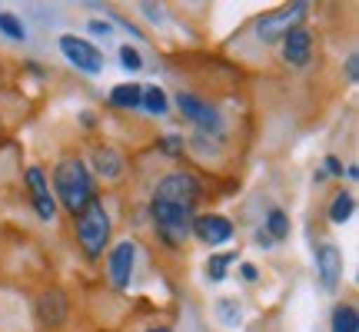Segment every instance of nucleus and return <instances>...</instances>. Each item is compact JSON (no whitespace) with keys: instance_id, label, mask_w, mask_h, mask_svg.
Here are the masks:
<instances>
[{"instance_id":"nucleus-1","label":"nucleus","mask_w":359,"mask_h":332,"mask_svg":"<svg viewBox=\"0 0 359 332\" xmlns=\"http://www.w3.org/2000/svg\"><path fill=\"white\" fill-rule=\"evenodd\" d=\"M200 200H203V186L187 170H177L156 183L154 196H150V219H154V233L160 236V243L177 249L190 240V226L196 219Z\"/></svg>"},{"instance_id":"nucleus-2","label":"nucleus","mask_w":359,"mask_h":332,"mask_svg":"<svg viewBox=\"0 0 359 332\" xmlns=\"http://www.w3.org/2000/svg\"><path fill=\"white\" fill-rule=\"evenodd\" d=\"M53 200H60L70 216H77L90 200H97V179L80 156H64L53 166Z\"/></svg>"},{"instance_id":"nucleus-3","label":"nucleus","mask_w":359,"mask_h":332,"mask_svg":"<svg viewBox=\"0 0 359 332\" xmlns=\"http://www.w3.org/2000/svg\"><path fill=\"white\" fill-rule=\"evenodd\" d=\"M110 233H114V223H110V209L103 206V200H90L77 216H74V236H77L80 253L87 256L90 263L100 259L103 249L110 246Z\"/></svg>"},{"instance_id":"nucleus-4","label":"nucleus","mask_w":359,"mask_h":332,"mask_svg":"<svg viewBox=\"0 0 359 332\" xmlns=\"http://www.w3.org/2000/svg\"><path fill=\"white\" fill-rule=\"evenodd\" d=\"M309 13V4L306 0H296V4H286L280 11H266L257 17V40L259 43H280L290 30L303 27Z\"/></svg>"},{"instance_id":"nucleus-5","label":"nucleus","mask_w":359,"mask_h":332,"mask_svg":"<svg viewBox=\"0 0 359 332\" xmlns=\"http://www.w3.org/2000/svg\"><path fill=\"white\" fill-rule=\"evenodd\" d=\"M177 106H180V113L200 130L203 140H223V113H219L213 103H206L203 97H196V93H183V90H180Z\"/></svg>"},{"instance_id":"nucleus-6","label":"nucleus","mask_w":359,"mask_h":332,"mask_svg":"<svg viewBox=\"0 0 359 332\" xmlns=\"http://www.w3.org/2000/svg\"><path fill=\"white\" fill-rule=\"evenodd\" d=\"M57 47H60V53L67 57V64H74L80 70V74H100L103 70V50L100 47H93L90 40L83 37H74V34H64V37L57 40Z\"/></svg>"},{"instance_id":"nucleus-7","label":"nucleus","mask_w":359,"mask_h":332,"mask_svg":"<svg viewBox=\"0 0 359 332\" xmlns=\"http://www.w3.org/2000/svg\"><path fill=\"white\" fill-rule=\"evenodd\" d=\"M133 269H137V243L133 240H120L107 253V279H110L114 289H130Z\"/></svg>"},{"instance_id":"nucleus-8","label":"nucleus","mask_w":359,"mask_h":332,"mask_svg":"<svg viewBox=\"0 0 359 332\" xmlns=\"http://www.w3.org/2000/svg\"><path fill=\"white\" fill-rule=\"evenodd\" d=\"M190 236H196L203 246H210V249H213V246L230 243L233 236H236V226H233L223 213H203V216L193 219Z\"/></svg>"},{"instance_id":"nucleus-9","label":"nucleus","mask_w":359,"mask_h":332,"mask_svg":"<svg viewBox=\"0 0 359 332\" xmlns=\"http://www.w3.org/2000/svg\"><path fill=\"white\" fill-rule=\"evenodd\" d=\"M316 276H320V286L326 293H336L339 289V282H343V253H339V246L336 243H323L316 246Z\"/></svg>"},{"instance_id":"nucleus-10","label":"nucleus","mask_w":359,"mask_h":332,"mask_svg":"<svg viewBox=\"0 0 359 332\" xmlns=\"http://www.w3.org/2000/svg\"><path fill=\"white\" fill-rule=\"evenodd\" d=\"M24 179H27V190H30V200H34L37 216L43 219V223H53V216H57V200H53L50 183L43 177V170H40V166H27Z\"/></svg>"},{"instance_id":"nucleus-11","label":"nucleus","mask_w":359,"mask_h":332,"mask_svg":"<svg viewBox=\"0 0 359 332\" xmlns=\"http://www.w3.org/2000/svg\"><path fill=\"white\" fill-rule=\"evenodd\" d=\"M280 43H283V60H286L290 67H296V70L309 67V60H313V47H316L313 30H306V27H296V30H290Z\"/></svg>"},{"instance_id":"nucleus-12","label":"nucleus","mask_w":359,"mask_h":332,"mask_svg":"<svg viewBox=\"0 0 359 332\" xmlns=\"http://www.w3.org/2000/svg\"><path fill=\"white\" fill-rule=\"evenodd\" d=\"M93 170H97V177L100 179H110V183H114V179L123 177L127 163H123V156L116 153L114 146H107V143H103V146L93 150Z\"/></svg>"},{"instance_id":"nucleus-13","label":"nucleus","mask_w":359,"mask_h":332,"mask_svg":"<svg viewBox=\"0 0 359 332\" xmlns=\"http://www.w3.org/2000/svg\"><path fill=\"white\" fill-rule=\"evenodd\" d=\"M240 259V249H226V253H210V259L203 263V272L210 282H223L230 276V266Z\"/></svg>"},{"instance_id":"nucleus-14","label":"nucleus","mask_w":359,"mask_h":332,"mask_svg":"<svg viewBox=\"0 0 359 332\" xmlns=\"http://www.w3.org/2000/svg\"><path fill=\"white\" fill-rule=\"evenodd\" d=\"M353 213H356V196H353V190H339L333 196L330 209H326V216H330V223H333V226L349 223V219H353Z\"/></svg>"},{"instance_id":"nucleus-15","label":"nucleus","mask_w":359,"mask_h":332,"mask_svg":"<svg viewBox=\"0 0 359 332\" xmlns=\"http://www.w3.org/2000/svg\"><path fill=\"white\" fill-rule=\"evenodd\" d=\"M140 97H143V83H116L110 90V106H116V110H140Z\"/></svg>"},{"instance_id":"nucleus-16","label":"nucleus","mask_w":359,"mask_h":332,"mask_svg":"<svg viewBox=\"0 0 359 332\" xmlns=\"http://www.w3.org/2000/svg\"><path fill=\"white\" fill-rule=\"evenodd\" d=\"M37 312L40 319H43V326H60L67 316V303L60 293H43V299L37 303Z\"/></svg>"},{"instance_id":"nucleus-17","label":"nucleus","mask_w":359,"mask_h":332,"mask_svg":"<svg viewBox=\"0 0 359 332\" xmlns=\"http://www.w3.org/2000/svg\"><path fill=\"white\" fill-rule=\"evenodd\" d=\"M330 332H359V312L353 303H339L330 316Z\"/></svg>"},{"instance_id":"nucleus-18","label":"nucleus","mask_w":359,"mask_h":332,"mask_svg":"<svg viewBox=\"0 0 359 332\" xmlns=\"http://www.w3.org/2000/svg\"><path fill=\"white\" fill-rule=\"evenodd\" d=\"M140 106L147 110L150 116H167L170 110V100H167V90H160L154 83V87H143V97H140Z\"/></svg>"},{"instance_id":"nucleus-19","label":"nucleus","mask_w":359,"mask_h":332,"mask_svg":"<svg viewBox=\"0 0 359 332\" xmlns=\"http://www.w3.org/2000/svg\"><path fill=\"white\" fill-rule=\"evenodd\" d=\"M263 230L269 233V240H273V243L286 240V236H290V216H286V209L273 206V209L266 213V223H263Z\"/></svg>"},{"instance_id":"nucleus-20","label":"nucleus","mask_w":359,"mask_h":332,"mask_svg":"<svg viewBox=\"0 0 359 332\" xmlns=\"http://www.w3.org/2000/svg\"><path fill=\"white\" fill-rule=\"evenodd\" d=\"M0 34H4L7 40H13V43H20V40H27V27H24V20H20L17 13L4 11L0 13Z\"/></svg>"},{"instance_id":"nucleus-21","label":"nucleus","mask_w":359,"mask_h":332,"mask_svg":"<svg viewBox=\"0 0 359 332\" xmlns=\"http://www.w3.org/2000/svg\"><path fill=\"white\" fill-rule=\"evenodd\" d=\"M217 316L223 326H240V319H243V309H240V303L236 299H219L217 303Z\"/></svg>"},{"instance_id":"nucleus-22","label":"nucleus","mask_w":359,"mask_h":332,"mask_svg":"<svg viewBox=\"0 0 359 332\" xmlns=\"http://www.w3.org/2000/svg\"><path fill=\"white\" fill-rule=\"evenodd\" d=\"M120 67H123V70H133V74L143 70L140 50H137V47H130V43H123V47H120Z\"/></svg>"},{"instance_id":"nucleus-23","label":"nucleus","mask_w":359,"mask_h":332,"mask_svg":"<svg viewBox=\"0 0 359 332\" xmlns=\"http://www.w3.org/2000/svg\"><path fill=\"white\" fill-rule=\"evenodd\" d=\"M160 150H163V153H170V156L183 153V137H177V133L163 137V140H160Z\"/></svg>"},{"instance_id":"nucleus-24","label":"nucleus","mask_w":359,"mask_h":332,"mask_svg":"<svg viewBox=\"0 0 359 332\" xmlns=\"http://www.w3.org/2000/svg\"><path fill=\"white\" fill-rule=\"evenodd\" d=\"M87 30L93 37H110V34H114V24H110V20H90Z\"/></svg>"},{"instance_id":"nucleus-25","label":"nucleus","mask_w":359,"mask_h":332,"mask_svg":"<svg viewBox=\"0 0 359 332\" xmlns=\"http://www.w3.org/2000/svg\"><path fill=\"white\" fill-rule=\"evenodd\" d=\"M323 173H330V177H343V160L330 153L326 160H323Z\"/></svg>"},{"instance_id":"nucleus-26","label":"nucleus","mask_w":359,"mask_h":332,"mask_svg":"<svg viewBox=\"0 0 359 332\" xmlns=\"http://www.w3.org/2000/svg\"><path fill=\"white\" fill-rule=\"evenodd\" d=\"M346 77H349V83H356V77H359V57L356 53L346 57Z\"/></svg>"},{"instance_id":"nucleus-27","label":"nucleus","mask_w":359,"mask_h":332,"mask_svg":"<svg viewBox=\"0 0 359 332\" xmlns=\"http://www.w3.org/2000/svg\"><path fill=\"white\" fill-rule=\"evenodd\" d=\"M240 276H243V282H257L259 279V269L253 266V263H243V266H240Z\"/></svg>"},{"instance_id":"nucleus-28","label":"nucleus","mask_w":359,"mask_h":332,"mask_svg":"<svg viewBox=\"0 0 359 332\" xmlns=\"http://www.w3.org/2000/svg\"><path fill=\"white\" fill-rule=\"evenodd\" d=\"M140 11L147 13V17H150V20H156V24H160V20H163V7H156V4H143Z\"/></svg>"},{"instance_id":"nucleus-29","label":"nucleus","mask_w":359,"mask_h":332,"mask_svg":"<svg viewBox=\"0 0 359 332\" xmlns=\"http://www.w3.org/2000/svg\"><path fill=\"white\" fill-rule=\"evenodd\" d=\"M253 240H257V246H263V249H273V246H276L273 240H269L266 230H257V233H253Z\"/></svg>"},{"instance_id":"nucleus-30","label":"nucleus","mask_w":359,"mask_h":332,"mask_svg":"<svg viewBox=\"0 0 359 332\" xmlns=\"http://www.w3.org/2000/svg\"><path fill=\"white\" fill-rule=\"evenodd\" d=\"M343 173H346V179H349V183H356V179H359V166H356V163H349L346 170H343Z\"/></svg>"},{"instance_id":"nucleus-31","label":"nucleus","mask_w":359,"mask_h":332,"mask_svg":"<svg viewBox=\"0 0 359 332\" xmlns=\"http://www.w3.org/2000/svg\"><path fill=\"white\" fill-rule=\"evenodd\" d=\"M147 332H173V329H170V326H150Z\"/></svg>"}]
</instances>
